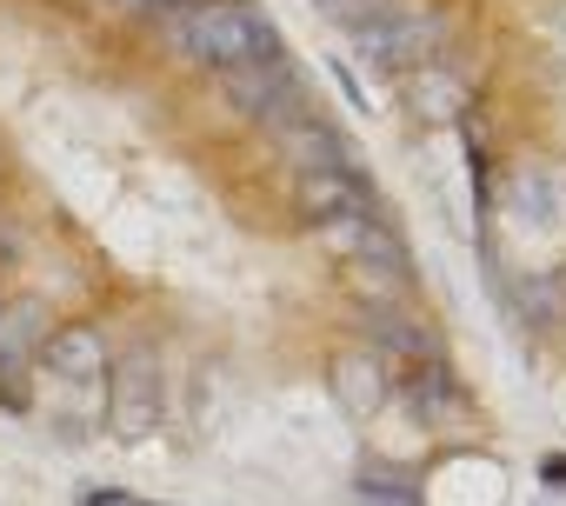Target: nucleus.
I'll return each instance as SVG.
<instances>
[{"instance_id": "15", "label": "nucleus", "mask_w": 566, "mask_h": 506, "mask_svg": "<svg viewBox=\"0 0 566 506\" xmlns=\"http://www.w3.org/2000/svg\"><path fill=\"white\" fill-rule=\"evenodd\" d=\"M539 479H546V486H566V453H553V460L539 466Z\"/></svg>"}, {"instance_id": "1", "label": "nucleus", "mask_w": 566, "mask_h": 506, "mask_svg": "<svg viewBox=\"0 0 566 506\" xmlns=\"http://www.w3.org/2000/svg\"><path fill=\"white\" fill-rule=\"evenodd\" d=\"M174 41L187 61L200 67H253V61H280V34L260 8H247V0H187V8L174 14Z\"/></svg>"}, {"instance_id": "10", "label": "nucleus", "mask_w": 566, "mask_h": 506, "mask_svg": "<svg viewBox=\"0 0 566 506\" xmlns=\"http://www.w3.org/2000/svg\"><path fill=\"white\" fill-rule=\"evenodd\" d=\"M41 354H48V367H54L61 380H94V373L107 367V347H101L94 327H54Z\"/></svg>"}, {"instance_id": "2", "label": "nucleus", "mask_w": 566, "mask_h": 506, "mask_svg": "<svg viewBox=\"0 0 566 506\" xmlns=\"http://www.w3.org/2000/svg\"><path fill=\"white\" fill-rule=\"evenodd\" d=\"M354 28H360V54L394 74L427 67L440 48V14H420V8H367Z\"/></svg>"}, {"instance_id": "4", "label": "nucleus", "mask_w": 566, "mask_h": 506, "mask_svg": "<svg viewBox=\"0 0 566 506\" xmlns=\"http://www.w3.org/2000/svg\"><path fill=\"white\" fill-rule=\"evenodd\" d=\"M321 240L340 253L347 267H360V274L413 281V267H407V240H400L380 213H367V220H334V226H321Z\"/></svg>"}, {"instance_id": "8", "label": "nucleus", "mask_w": 566, "mask_h": 506, "mask_svg": "<svg viewBox=\"0 0 566 506\" xmlns=\"http://www.w3.org/2000/svg\"><path fill=\"white\" fill-rule=\"evenodd\" d=\"M327 387H334L340 413H354V420H374L387 407V367H380V354H334Z\"/></svg>"}, {"instance_id": "5", "label": "nucleus", "mask_w": 566, "mask_h": 506, "mask_svg": "<svg viewBox=\"0 0 566 506\" xmlns=\"http://www.w3.org/2000/svg\"><path fill=\"white\" fill-rule=\"evenodd\" d=\"M280 154H287L301 173H360L354 140H347V134H334L321 114H301V120L280 127Z\"/></svg>"}, {"instance_id": "11", "label": "nucleus", "mask_w": 566, "mask_h": 506, "mask_svg": "<svg viewBox=\"0 0 566 506\" xmlns=\"http://www.w3.org/2000/svg\"><path fill=\"white\" fill-rule=\"evenodd\" d=\"M41 340V307L34 301H21V307H8V314H0V393H8L14 400V373H21V360H28V347Z\"/></svg>"}, {"instance_id": "16", "label": "nucleus", "mask_w": 566, "mask_h": 506, "mask_svg": "<svg viewBox=\"0 0 566 506\" xmlns=\"http://www.w3.org/2000/svg\"><path fill=\"white\" fill-rule=\"evenodd\" d=\"M87 506H147V499H127V493H81Z\"/></svg>"}, {"instance_id": "9", "label": "nucleus", "mask_w": 566, "mask_h": 506, "mask_svg": "<svg viewBox=\"0 0 566 506\" xmlns=\"http://www.w3.org/2000/svg\"><path fill=\"white\" fill-rule=\"evenodd\" d=\"M360 334L380 347V354H400V360H440V347H433V334H427V320L420 314H400V307H360Z\"/></svg>"}, {"instance_id": "7", "label": "nucleus", "mask_w": 566, "mask_h": 506, "mask_svg": "<svg viewBox=\"0 0 566 506\" xmlns=\"http://www.w3.org/2000/svg\"><path fill=\"white\" fill-rule=\"evenodd\" d=\"M160 367L147 360V354H127L120 367H114V426L120 433H147L154 420H160Z\"/></svg>"}, {"instance_id": "6", "label": "nucleus", "mask_w": 566, "mask_h": 506, "mask_svg": "<svg viewBox=\"0 0 566 506\" xmlns=\"http://www.w3.org/2000/svg\"><path fill=\"white\" fill-rule=\"evenodd\" d=\"M301 200H307V220H314V226L380 213V200H374V187H367L360 173H301Z\"/></svg>"}, {"instance_id": "14", "label": "nucleus", "mask_w": 566, "mask_h": 506, "mask_svg": "<svg viewBox=\"0 0 566 506\" xmlns=\"http://www.w3.org/2000/svg\"><path fill=\"white\" fill-rule=\"evenodd\" d=\"M114 8H134V14H180L187 0H114Z\"/></svg>"}, {"instance_id": "13", "label": "nucleus", "mask_w": 566, "mask_h": 506, "mask_svg": "<svg viewBox=\"0 0 566 506\" xmlns=\"http://www.w3.org/2000/svg\"><path fill=\"white\" fill-rule=\"evenodd\" d=\"M360 506H420V493H413V479H400L394 466H374V473H360Z\"/></svg>"}, {"instance_id": "3", "label": "nucleus", "mask_w": 566, "mask_h": 506, "mask_svg": "<svg viewBox=\"0 0 566 506\" xmlns=\"http://www.w3.org/2000/svg\"><path fill=\"white\" fill-rule=\"evenodd\" d=\"M220 87H227V101L240 107V114H253L260 127H287V120H301L307 114V101H301V81H294V67L287 61H253V67H233V74H220Z\"/></svg>"}, {"instance_id": "12", "label": "nucleus", "mask_w": 566, "mask_h": 506, "mask_svg": "<svg viewBox=\"0 0 566 506\" xmlns=\"http://www.w3.org/2000/svg\"><path fill=\"white\" fill-rule=\"evenodd\" d=\"M413 114H420V120H453V114H460V81L420 74V81H413Z\"/></svg>"}]
</instances>
